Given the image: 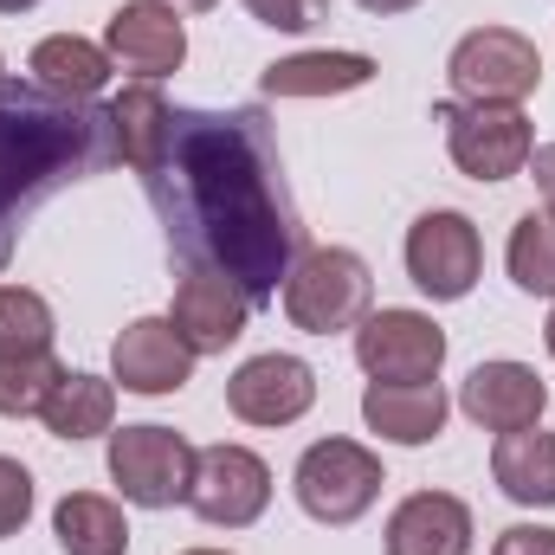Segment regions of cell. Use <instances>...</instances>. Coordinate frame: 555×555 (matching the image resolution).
<instances>
[{
  "mask_svg": "<svg viewBox=\"0 0 555 555\" xmlns=\"http://www.w3.org/2000/svg\"><path fill=\"white\" fill-rule=\"evenodd\" d=\"M59 356H0V414L7 420H26L46 408V395L59 388Z\"/></svg>",
  "mask_w": 555,
  "mask_h": 555,
  "instance_id": "cell-26",
  "label": "cell"
},
{
  "mask_svg": "<svg viewBox=\"0 0 555 555\" xmlns=\"http://www.w3.org/2000/svg\"><path fill=\"white\" fill-rule=\"evenodd\" d=\"M375 72L382 65L369 52H297L259 72V91L266 98H343V91H362Z\"/></svg>",
  "mask_w": 555,
  "mask_h": 555,
  "instance_id": "cell-19",
  "label": "cell"
},
{
  "mask_svg": "<svg viewBox=\"0 0 555 555\" xmlns=\"http://www.w3.org/2000/svg\"><path fill=\"white\" fill-rule=\"evenodd\" d=\"M478 272H485V240H478V227L465 214L433 207V214H420L414 227H408V278L433 304L472 297Z\"/></svg>",
  "mask_w": 555,
  "mask_h": 555,
  "instance_id": "cell-9",
  "label": "cell"
},
{
  "mask_svg": "<svg viewBox=\"0 0 555 555\" xmlns=\"http://www.w3.org/2000/svg\"><path fill=\"white\" fill-rule=\"evenodd\" d=\"M188 504H194V517L214 524V530H246V524H259L266 504H272V465H266L253 446L220 439V446L194 452Z\"/></svg>",
  "mask_w": 555,
  "mask_h": 555,
  "instance_id": "cell-7",
  "label": "cell"
},
{
  "mask_svg": "<svg viewBox=\"0 0 555 555\" xmlns=\"http://www.w3.org/2000/svg\"><path fill=\"white\" fill-rule=\"evenodd\" d=\"M117 162L111 104L52 98L46 85H0V272L13 266L20 227L33 207H46L59 188L91 181Z\"/></svg>",
  "mask_w": 555,
  "mask_h": 555,
  "instance_id": "cell-2",
  "label": "cell"
},
{
  "mask_svg": "<svg viewBox=\"0 0 555 555\" xmlns=\"http://www.w3.org/2000/svg\"><path fill=\"white\" fill-rule=\"evenodd\" d=\"M59 336L52 304L26 284H0V356H46Z\"/></svg>",
  "mask_w": 555,
  "mask_h": 555,
  "instance_id": "cell-25",
  "label": "cell"
},
{
  "mask_svg": "<svg viewBox=\"0 0 555 555\" xmlns=\"http://www.w3.org/2000/svg\"><path fill=\"white\" fill-rule=\"evenodd\" d=\"M240 7L272 33H310V26L330 20V0H240Z\"/></svg>",
  "mask_w": 555,
  "mask_h": 555,
  "instance_id": "cell-28",
  "label": "cell"
},
{
  "mask_svg": "<svg viewBox=\"0 0 555 555\" xmlns=\"http://www.w3.org/2000/svg\"><path fill=\"white\" fill-rule=\"evenodd\" d=\"M26 65H33V85H46L52 98H78V104H91L104 91V78H111V52L91 46V39H78V33L39 39Z\"/></svg>",
  "mask_w": 555,
  "mask_h": 555,
  "instance_id": "cell-21",
  "label": "cell"
},
{
  "mask_svg": "<svg viewBox=\"0 0 555 555\" xmlns=\"http://www.w3.org/2000/svg\"><path fill=\"white\" fill-rule=\"evenodd\" d=\"M446 85L459 91V104H524L543 85V52L511 26H478L452 46Z\"/></svg>",
  "mask_w": 555,
  "mask_h": 555,
  "instance_id": "cell-5",
  "label": "cell"
},
{
  "mask_svg": "<svg viewBox=\"0 0 555 555\" xmlns=\"http://www.w3.org/2000/svg\"><path fill=\"white\" fill-rule=\"evenodd\" d=\"M111 485L142 504V511H168L188 504L194 485V446L175 426H124L111 433Z\"/></svg>",
  "mask_w": 555,
  "mask_h": 555,
  "instance_id": "cell-8",
  "label": "cell"
},
{
  "mask_svg": "<svg viewBox=\"0 0 555 555\" xmlns=\"http://www.w3.org/2000/svg\"><path fill=\"white\" fill-rule=\"evenodd\" d=\"M530 181H537V194L550 201V214H555V142L530 149Z\"/></svg>",
  "mask_w": 555,
  "mask_h": 555,
  "instance_id": "cell-30",
  "label": "cell"
},
{
  "mask_svg": "<svg viewBox=\"0 0 555 555\" xmlns=\"http://www.w3.org/2000/svg\"><path fill=\"white\" fill-rule=\"evenodd\" d=\"M26 517H33V472H26L20 459H7V452H0V543H7V537H20V530H26Z\"/></svg>",
  "mask_w": 555,
  "mask_h": 555,
  "instance_id": "cell-27",
  "label": "cell"
},
{
  "mask_svg": "<svg viewBox=\"0 0 555 555\" xmlns=\"http://www.w3.org/2000/svg\"><path fill=\"white\" fill-rule=\"evenodd\" d=\"M0 85H7V59H0Z\"/></svg>",
  "mask_w": 555,
  "mask_h": 555,
  "instance_id": "cell-36",
  "label": "cell"
},
{
  "mask_svg": "<svg viewBox=\"0 0 555 555\" xmlns=\"http://www.w3.org/2000/svg\"><path fill=\"white\" fill-rule=\"evenodd\" d=\"M104 52H111V65H124L142 85H155V78L181 72L188 26H181V13L168 0H124L111 13V26H104Z\"/></svg>",
  "mask_w": 555,
  "mask_h": 555,
  "instance_id": "cell-13",
  "label": "cell"
},
{
  "mask_svg": "<svg viewBox=\"0 0 555 555\" xmlns=\"http://www.w3.org/2000/svg\"><path fill=\"white\" fill-rule=\"evenodd\" d=\"M26 7H39V0H0V13H26Z\"/></svg>",
  "mask_w": 555,
  "mask_h": 555,
  "instance_id": "cell-33",
  "label": "cell"
},
{
  "mask_svg": "<svg viewBox=\"0 0 555 555\" xmlns=\"http://www.w3.org/2000/svg\"><path fill=\"white\" fill-rule=\"evenodd\" d=\"M188 555H227V550H188Z\"/></svg>",
  "mask_w": 555,
  "mask_h": 555,
  "instance_id": "cell-35",
  "label": "cell"
},
{
  "mask_svg": "<svg viewBox=\"0 0 555 555\" xmlns=\"http://www.w3.org/2000/svg\"><path fill=\"white\" fill-rule=\"evenodd\" d=\"M356 7H369V13L388 20V13H408V7H420V0H356Z\"/></svg>",
  "mask_w": 555,
  "mask_h": 555,
  "instance_id": "cell-31",
  "label": "cell"
},
{
  "mask_svg": "<svg viewBox=\"0 0 555 555\" xmlns=\"http://www.w3.org/2000/svg\"><path fill=\"white\" fill-rule=\"evenodd\" d=\"M388 555H472V511L452 491H414L388 517Z\"/></svg>",
  "mask_w": 555,
  "mask_h": 555,
  "instance_id": "cell-16",
  "label": "cell"
},
{
  "mask_svg": "<svg viewBox=\"0 0 555 555\" xmlns=\"http://www.w3.org/2000/svg\"><path fill=\"white\" fill-rule=\"evenodd\" d=\"M491 555H555V530H543V524H511L491 543Z\"/></svg>",
  "mask_w": 555,
  "mask_h": 555,
  "instance_id": "cell-29",
  "label": "cell"
},
{
  "mask_svg": "<svg viewBox=\"0 0 555 555\" xmlns=\"http://www.w3.org/2000/svg\"><path fill=\"white\" fill-rule=\"evenodd\" d=\"M168 7H181V13H207V7H220V0H168Z\"/></svg>",
  "mask_w": 555,
  "mask_h": 555,
  "instance_id": "cell-32",
  "label": "cell"
},
{
  "mask_svg": "<svg viewBox=\"0 0 555 555\" xmlns=\"http://www.w3.org/2000/svg\"><path fill=\"white\" fill-rule=\"evenodd\" d=\"M39 420H46L52 439H98V433H117V382L85 375V369H65L59 388L46 395Z\"/></svg>",
  "mask_w": 555,
  "mask_h": 555,
  "instance_id": "cell-20",
  "label": "cell"
},
{
  "mask_svg": "<svg viewBox=\"0 0 555 555\" xmlns=\"http://www.w3.org/2000/svg\"><path fill=\"white\" fill-rule=\"evenodd\" d=\"M369 304H375V278H369V259L349 246H310V253H297V266L284 278V317L304 336L356 330L369 317Z\"/></svg>",
  "mask_w": 555,
  "mask_h": 555,
  "instance_id": "cell-3",
  "label": "cell"
},
{
  "mask_svg": "<svg viewBox=\"0 0 555 555\" xmlns=\"http://www.w3.org/2000/svg\"><path fill=\"white\" fill-rule=\"evenodd\" d=\"M543 343H550V356H555V310H550V323H543Z\"/></svg>",
  "mask_w": 555,
  "mask_h": 555,
  "instance_id": "cell-34",
  "label": "cell"
},
{
  "mask_svg": "<svg viewBox=\"0 0 555 555\" xmlns=\"http://www.w3.org/2000/svg\"><path fill=\"white\" fill-rule=\"evenodd\" d=\"M194 349H188V336L168 323V317H137L117 343H111V382L117 388H130V395H181L188 382H194Z\"/></svg>",
  "mask_w": 555,
  "mask_h": 555,
  "instance_id": "cell-12",
  "label": "cell"
},
{
  "mask_svg": "<svg viewBox=\"0 0 555 555\" xmlns=\"http://www.w3.org/2000/svg\"><path fill=\"white\" fill-rule=\"evenodd\" d=\"M52 537L65 555H124L130 550V524L111 498L98 491H72L59 511H52Z\"/></svg>",
  "mask_w": 555,
  "mask_h": 555,
  "instance_id": "cell-22",
  "label": "cell"
},
{
  "mask_svg": "<svg viewBox=\"0 0 555 555\" xmlns=\"http://www.w3.org/2000/svg\"><path fill=\"white\" fill-rule=\"evenodd\" d=\"M227 408H233V420H246V426H291V420H304L317 408V369L304 356H284V349L253 356V362L233 369Z\"/></svg>",
  "mask_w": 555,
  "mask_h": 555,
  "instance_id": "cell-11",
  "label": "cell"
},
{
  "mask_svg": "<svg viewBox=\"0 0 555 555\" xmlns=\"http://www.w3.org/2000/svg\"><path fill=\"white\" fill-rule=\"evenodd\" d=\"M356 362L369 382H439L446 330L426 310H369L356 323Z\"/></svg>",
  "mask_w": 555,
  "mask_h": 555,
  "instance_id": "cell-10",
  "label": "cell"
},
{
  "mask_svg": "<svg viewBox=\"0 0 555 555\" xmlns=\"http://www.w3.org/2000/svg\"><path fill=\"white\" fill-rule=\"evenodd\" d=\"M142 194L188 272L233 278L253 304L284 291L304 253L297 207L284 194V162L266 111H175Z\"/></svg>",
  "mask_w": 555,
  "mask_h": 555,
  "instance_id": "cell-1",
  "label": "cell"
},
{
  "mask_svg": "<svg viewBox=\"0 0 555 555\" xmlns=\"http://www.w3.org/2000/svg\"><path fill=\"white\" fill-rule=\"evenodd\" d=\"M246 317H253V297L220 272H188L175 291V330L188 336L194 356H227L240 336H246Z\"/></svg>",
  "mask_w": 555,
  "mask_h": 555,
  "instance_id": "cell-15",
  "label": "cell"
},
{
  "mask_svg": "<svg viewBox=\"0 0 555 555\" xmlns=\"http://www.w3.org/2000/svg\"><path fill=\"white\" fill-rule=\"evenodd\" d=\"M433 124H446V155L472 181H511L530 168L537 130L524 104H433Z\"/></svg>",
  "mask_w": 555,
  "mask_h": 555,
  "instance_id": "cell-4",
  "label": "cell"
},
{
  "mask_svg": "<svg viewBox=\"0 0 555 555\" xmlns=\"http://www.w3.org/2000/svg\"><path fill=\"white\" fill-rule=\"evenodd\" d=\"M459 408L485 433H524L550 414V382L530 362H478L459 388Z\"/></svg>",
  "mask_w": 555,
  "mask_h": 555,
  "instance_id": "cell-14",
  "label": "cell"
},
{
  "mask_svg": "<svg viewBox=\"0 0 555 555\" xmlns=\"http://www.w3.org/2000/svg\"><path fill=\"white\" fill-rule=\"evenodd\" d=\"M168 117H175V104L155 91V85H130L124 98H111V124H117V162L124 168H149L155 162V149H162V137H168Z\"/></svg>",
  "mask_w": 555,
  "mask_h": 555,
  "instance_id": "cell-23",
  "label": "cell"
},
{
  "mask_svg": "<svg viewBox=\"0 0 555 555\" xmlns=\"http://www.w3.org/2000/svg\"><path fill=\"white\" fill-rule=\"evenodd\" d=\"M446 414H452V401H446L439 382H369V395H362L369 433H382V439H395V446H426V439H439V433H446Z\"/></svg>",
  "mask_w": 555,
  "mask_h": 555,
  "instance_id": "cell-17",
  "label": "cell"
},
{
  "mask_svg": "<svg viewBox=\"0 0 555 555\" xmlns=\"http://www.w3.org/2000/svg\"><path fill=\"white\" fill-rule=\"evenodd\" d=\"M504 266H511V284L530 291V297H555V214L530 207L517 227H511V246H504Z\"/></svg>",
  "mask_w": 555,
  "mask_h": 555,
  "instance_id": "cell-24",
  "label": "cell"
},
{
  "mask_svg": "<svg viewBox=\"0 0 555 555\" xmlns=\"http://www.w3.org/2000/svg\"><path fill=\"white\" fill-rule=\"evenodd\" d=\"M291 485H297L304 517L343 530V524H356V517L382 498L388 478H382V459H375L362 439H317V446L297 459Z\"/></svg>",
  "mask_w": 555,
  "mask_h": 555,
  "instance_id": "cell-6",
  "label": "cell"
},
{
  "mask_svg": "<svg viewBox=\"0 0 555 555\" xmlns=\"http://www.w3.org/2000/svg\"><path fill=\"white\" fill-rule=\"evenodd\" d=\"M491 478L511 504L524 511H555V433L524 426V433H498L491 446Z\"/></svg>",
  "mask_w": 555,
  "mask_h": 555,
  "instance_id": "cell-18",
  "label": "cell"
}]
</instances>
